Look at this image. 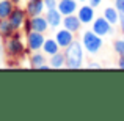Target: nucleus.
I'll list each match as a JSON object with an SVG mask.
<instances>
[{"label": "nucleus", "mask_w": 124, "mask_h": 121, "mask_svg": "<svg viewBox=\"0 0 124 121\" xmlns=\"http://www.w3.org/2000/svg\"><path fill=\"white\" fill-rule=\"evenodd\" d=\"M3 47H5V52L8 57L11 58H19L25 54V52H30L25 46V42L22 41V36H21V30L16 32L13 36L6 38L5 42H3Z\"/></svg>", "instance_id": "7ed1b4c3"}, {"label": "nucleus", "mask_w": 124, "mask_h": 121, "mask_svg": "<svg viewBox=\"0 0 124 121\" xmlns=\"http://www.w3.org/2000/svg\"><path fill=\"white\" fill-rule=\"evenodd\" d=\"M27 19H28V14H27V11H25V8H21L19 5H16L14 9H13V13L9 14L8 21L11 22V25L14 27V30L19 32V30L24 28V24H25Z\"/></svg>", "instance_id": "423d86ee"}, {"label": "nucleus", "mask_w": 124, "mask_h": 121, "mask_svg": "<svg viewBox=\"0 0 124 121\" xmlns=\"http://www.w3.org/2000/svg\"><path fill=\"white\" fill-rule=\"evenodd\" d=\"M63 52H64V58H66V66H64L66 69H80V68H83L85 49L80 41L74 40L66 49H63Z\"/></svg>", "instance_id": "f257e3e1"}, {"label": "nucleus", "mask_w": 124, "mask_h": 121, "mask_svg": "<svg viewBox=\"0 0 124 121\" xmlns=\"http://www.w3.org/2000/svg\"><path fill=\"white\" fill-rule=\"evenodd\" d=\"M47 61H49V65H50L52 69H61V68H64V66H66V58H64V52H63V50H60V52H57V54L50 55V57L47 58Z\"/></svg>", "instance_id": "2eb2a0df"}, {"label": "nucleus", "mask_w": 124, "mask_h": 121, "mask_svg": "<svg viewBox=\"0 0 124 121\" xmlns=\"http://www.w3.org/2000/svg\"><path fill=\"white\" fill-rule=\"evenodd\" d=\"M41 50L44 52L47 57H50V55L60 52L61 49H60V46H58V42L55 41V38H46V41H44V44H42V49H41Z\"/></svg>", "instance_id": "f3484780"}, {"label": "nucleus", "mask_w": 124, "mask_h": 121, "mask_svg": "<svg viewBox=\"0 0 124 121\" xmlns=\"http://www.w3.org/2000/svg\"><path fill=\"white\" fill-rule=\"evenodd\" d=\"M77 2H79V3H86L88 0H77Z\"/></svg>", "instance_id": "cd10ccee"}, {"label": "nucleus", "mask_w": 124, "mask_h": 121, "mask_svg": "<svg viewBox=\"0 0 124 121\" xmlns=\"http://www.w3.org/2000/svg\"><path fill=\"white\" fill-rule=\"evenodd\" d=\"M11 2H13V3H14V5H19V3H21V2H22V0H11Z\"/></svg>", "instance_id": "bb28decb"}, {"label": "nucleus", "mask_w": 124, "mask_h": 121, "mask_svg": "<svg viewBox=\"0 0 124 121\" xmlns=\"http://www.w3.org/2000/svg\"><path fill=\"white\" fill-rule=\"evenodd\" d=\"M102 16H104V17H105L112 25H118L119 17H121V13H119L118 9L115 8V6H107V8H104Z\"/></svg>", "instance_id": "dca6fc26"}, {"label": "nucleus", "mask_w": 124, "mask_h": 121, "mask_svg": "<svg viewBox=\"0 0 124 121\" xmlns=\"http://www.w3.org/2000/svg\"><path fill=\"white\" fill-rule=\"evenodd\" d=\"M79 2L77 0H58V11L63 16H69V14H76L79 9Z\"/></svg>", "instance_id": "9b49d317"}, {"label": "nucleus", "mask_w": 124, "mask_h": 121, "mask_svg": "<svg viewBox=\"0 0 124 121\" xmlns=\"http://www.w3.org/2000/svg\"><path fill=\"white\" fill-rule=\"evenodd\" d=\"M61 27L68 28V30L72 32V33H79V32H82L83 24L80 22V19H79L77 14H69V16H63V24H61Z\"/></svg>", "instance_id": "9d476101"}, {"label": "nucleus", "mask_w": 124, "mask_h": 121, "mask_svg": "<svg viewBox=\"0 0 124 121\" xmlns=\"http://www.w3.org/2000/svg\"><path fill=\"white\" fill-rule=\"evenodd\" d=\"M91 30L96 35L105 38V36H112L115 33V25H112L104 16H96V19L91 22Z\"/></svg>", "instance_id": "20e7f679"}, {"label": "nucleus", "mask_w": 124, "mask_h": 121, "mask_svg": "<svg viewBox=\"0 0 124 121\" xmlns=\"http://www.w3.org/2000/svg\"><path fill=\"white\" fill-rule=\"evenodd\" d=\"M42 2H44L46 9H54V8H57V5H58V0H42Z\"/></svg>", "instance_id": "412c9836"}, {"label": "nucleus", "mask_w": 124, "mask_h": 121, "mask_svg": "<svg viewBox=\"0 0 124 121\" xmlns=\"http://www.w3.org/2000/svg\"><path fill=\"white\" fill-rule=\"evenodd\" d=\"M116 66H118L119 69L124 71V55H119V57H118V63H116Z\"/></svg>", "instance_id": "b1692460"}, {"label": "nucleus", "mask_w": 124, "mask_h": 121, "mask_svg": "<svg viewBox=\"0 0 124 121\" xmlns=\"http://www.w3.org/2000/svg\"><path fill=\"white\" fill-rule=\"evenodd\" d=\"M102 2H104V0H88V3H90L91 6H94V8L101 6V5H102Z\"/></svg>", "instance_id": "393cba45"}, {"label": "nucleus", "mask_w": 124, "mask_h": 121, "mask_svg": "<svg viewBox=\"0 0 124 121\" xmlns=\"http://www.w3.org/2000/svg\"><path fill=\"white\" fill-rule=\"evenodd\" d=\"M44 17L47 19V24L52 30H57V28L61 27L63 24V14L58 11V8H54V9H46L44 11Z\"/></svg>", "instance_id": "1a4fd4ad"}, {"label": "nucleus", "mask_w": 124, "mask_h": 121, "mask_svg": "<svg viewBox=\"0 0 124 121\" xmlns=\"http://www.w3.org/2000/svg\"><path fill=\"white\" fill-rule=\"evenodd\" d=\"M25 11H27L28 17L44 14V11H46L44 2H42V0H28L27 5H25Z\"/></svg>", "instance_id": "f8f14e48"}, {"label": "nucleus", "mask_w": 124, "mask_h": 121, "mask_svg": "<svg viewBox=\"0 0 124 121\" xmlns=\"http://www.w3.org/2000/svg\"><path fill=\"white\" fill-rule=\"evenodd\" d=\"M14 33H16V30L11 25V22L8 19H0V38L6 40V38L13 36Z\"/></svg>", "instance_id": "a211bd4d"}, {"label": "nucleus", "mask_w": 124, "mask_h": 121, "mask_svg": "<svg viewBox=\"0 0 124 121\" xmlns=\"http://www.w3.org/2000/svg\"><path fill=\"white\" fill-rule=\"evenodd\" d=\"M46 33H41V32H28V33H25V46H27V49L30 52H38L42 49V44H44L46 41Z\"/></svg>", "instance_id": "39448f33"}, {"label": "nucleus", "mask_w": 124, "mask_h": 121, "mask_svg": "<svg viewBox=\"0 0 124 121\" xmlns=\"http://www.w3.org/2000/svg\"><path fill=\"white\" fill-rule=\"evenodd\" d=\"M80 42H82L85 52L90 55H97L104 47V38L96 35L91 28L90 30H83L80 33Z\"/></svg>", "instance_id": "f03ea898"}, {"label": "nucleus", "mask_w": 124, "mask_h": 121, "mask_svg": "<svg viewBox=\"0 0 124 121\" xmlns=\"http://www.w3.org/2000/svg\"><path fill=\"white\" fill-rule=\"evenodd\" d=\"M113 52H115L118 57L119 55H124V36L113 41Z\"/></svg>", "instance_id": "aec40b11"}, {"label": "nucleus", "mask_w": 124, "mask_h": 121, "mask_svg": "<svg viewBox=\"0 0 124 121\" xmlns=\"http://www.w3.org/2000/svg\"><path fill=\"white\" fill-rule=\"evenodd\" d=\"M54 38H55V41L58 42L60 49L63 50V49H66L71 42L76 40V33L69 32L68 28H64V27H60V28H57V30H55Z\"/></svg>", "instance_id": "6e6552de"}, {"label": "nucleus", "mask_w": 124, "mask_h": 121, "mask_svg": "<svg viewBox=\"0 0 124 121\" xmlns=\"http://www.w3.org/2000/svg\"><path fill=\"white\" fill-rule=\"evenodd\" d=\"M118 27H119V32H121V35L124 36V14H121V17H119Z\"/></svg>", "instance_id": "5701e85b"}, {"label": "nucleus", "mask_w": 124, "mask_h": 121, "mask_svg": "<svg viewBox=\"0 0 124 121\" xmlns=\"http://www.w3.org/2000/svg\"><path fill=\"white\" fill-rule=\"evenodd\" d=\"M76 14L79 16L80 22H82L83 25H91V22L96 19V8L91 6L90 3L86 2V3H82V5L79 6Z\"/></svg>", "instance_id": "0eeeda50"}, {"label": "nucleus", "mask_w": 124, "mask_h": 121, "mask_svg": "<svg viewBox=\"0 0 124 121\" xmlns=\"http://www.w3.org/2000/svg\"><path fill=\"white\" fill-rule=\"evenodd\" d=\"M14 3L11 0H0V19H8L14 9Z\"/></svg>", "instance_id": "6ab92c4d"}, {"label": "nucleus", "mask_w": 124, "mask_h": 121, "mask_svg": "<svg viewBox=\"0 0 124 121\" xmlns=\"http://www.w3.org/2000/svg\"><path fill=\"white\" fill-rule=\"evenodd\" d=\"M88 66H90V68H101L102 65H101L99 61H91V63H88Z\"/></svg>", "instance_id": "a878e982"}, {"label": "nucleus", "mask_w": 124, "mask_h": 121, "mask_svg": "<svg viewBox=\"0 0 124 121\" xmlns=\"http://www.w3.org/2000/svg\"><path fill=\"white\" fill-rule=\"evenodd\" d=\"M113 6H115L121 14H124V0H113Z\"/></svg>", "instance_id": "4be33fe9"}, {"label": "nucleus", "mask_w": 124, "mask_h": 121, "mask_svg": "<svg viewBox=\"0 0 124 121\" xmlns=\"http://www.w3.org/2000/svg\"><path fill=\"white\" fill-rule=\"evenodd\" d=\"M28 21H30V28H31V30H35V32L47 33V30L50 28V27H49V24H47V19L44 17V14L28 17Z\"/></svg>", "instance_id": "ddd939ff"}, {"label": "nucleus", "mask_w": 124, "mask_h": 121, "mask_svg": "<svg viewBox=\"0 0 124 121\" xmlns=\"http://www.w3.org/2000/svg\"><path fill=\"white\" fill-rule=\"evenodd\" d=\"M47 55L44 54L42 50H38V52H31L30 58H28V61H30V66L33 68V69H39L42 65L47 63Z\"/></svg>", "instance_id": "4468645a"}]
</instances>
